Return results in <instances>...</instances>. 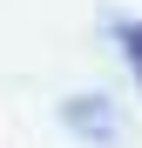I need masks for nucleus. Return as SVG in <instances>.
Listing matches in <instances>:
<instances>
[{
	"label": "nucleus",
	"mask_w": 142,
	"mask_h": 148,
	"mask_svg": "<svg viewBox=\"0 0 142 148\" xmlns=\"http://www.w3.org/2000/svg\"><path fill=\"white\" fill-rule=\"evenodd\" d=\"M115 40H122V61H129L135 88H142V20H122V27H115Z\"/></svg>",
	"instance_id": "obj_2"
},
{
	"label": "nucleus",
	"mask_w": 142,
	"mask_h": 148,
	"mask_svg": "<svg viewBox=\"0 0 142 148\" xmlns=\"http://www.w3.org/2000/svg\"><path fill=\"white\" fill-rule=\"evenodd\" d=\"M61 121L81 141H115V135H122V121L102 108V94H68V101H61Z\"/></svg>",
	"instance_id": "obj_1"
}]
</instances>
